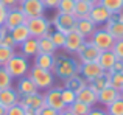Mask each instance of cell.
<instances>
[{"instance_id":"obj_1","label":"cell","mask_w":123,"mask_h":115,"mask_svg":"<svg viewBox=\"0 0 123 115\" xmlns=\"http://www.w3.org/2000/svg\"><path fill=\"white\" fill-rule=\"evenodd\" d=\"M80 70H81V62L72 55H55V62L51 67L55 78L64 81L73 75H80Z\"/></svg>"},{"instance_id":"obj_2","label":"cell","mask_w":123,"mask_h":115,"mask_svg":"<svg viewBox=\"0 0 123 115\" xmlns=\"http://www.w3.org/2000/svg\"><path fill=\"white\" fill-rule=\"evenodd\" d=\"M28 76L31 78V81L34 82V86L37 87V90H47V89L53 87L55 84V75L51 70L42 69L37 65H31L28 70Z\"/></svg>"},{"instance_id":"obj_3","label":"cell","mask_w":123,"mask_h":115,"mask_svg":"<svg viewBox=\"0 0 123 115\" xmlns=\"http://www.w3.org/2000/svg\"><path fill=\"white\" fill-rule=\"evenodd\" d=\"M5 69L9 72V75H11L12 78H22V76L28 75V70H30L28 58L24 56L22 53H16V55L5 64Z\"/></svg>"},{"instance_id":"obj_4","label":"cell","mask_w":123,"mask_h":115,"mask_svg":"<svg viewBox=\"0 0 123 115\" xmlns=\"http://www.w3.org/2000/svg\"><path fill=\"white\" fill-rule=\"evenodd\" d=\"M27 27L30 30L31 37H44L51 31V20L47 19L45 16H39V17H30L27 19Z\"/></svg>"},{"instance_id":"obj_5","label":"cell","mask_w":123,"mask_h":115,"mask_svg":"<svg viewBox=\"0 0 123 115\" xmlns=\"http://www.w3.org/2000/svg\"><path fill=\"white\" fill-rule=\"evenodd\" d=\"M89 40L97 47L100 48L101 52H106V50H112L115 44V39L111 36L109 31H106L103 27H97V30L93 31V34L89 37Z\"/></svg>"},{"instance_id":"obj_6","label":"cell","mask_w":123,"mask_h":115,"mask_svg":"<svg viewBox=\"0 0 123 115\" xmlns=\"http://www.w3.org/2000/svg\"><path fill=\"white\" fill-rule=\"evenodd\" d=\"M51 27L61 33L67 34L76 28V17L73 14H64V12L58 11L51 19Z\"/></svg>"},{"instance_id":"obj_7","label":"cell","mask_w":123,"mask_h":115,"mask_svg":"<svg viewBox=\"0 0 123 115\" xmlns=\"http://www.w3.org/2000/svg\"><path fill=\"white\" fill-rule=\"evenodd\" d=\"M100 53H101V50L97 48L89 39H86L83 45L78 48L76 56H78V61L81 64H87V62H97L100 58Z\"/></svg>"},{"instance_id":"obj_8","label":"cell","mask_w":123,"mask_h":115,"mask_svg":"<svg viewBox=\"0 0 123 115\" xmlns=\"http://www.w3.org/2000/svg\"><path fill=\"white\" fill-rule=\"evenodd\" d=\"M22 23H27V16L24 14L20 5L14 6V8H9L8 11H6L3 27L9 31V30H12V28H16L17 25H22Z\"/></svg>"},{"instance_id":"obj_9","label":"cell","mask_w":123,"mask_h":115,"mask_svg":"<svg viewBox=\"0 0 123 115\" xmlns=\"http://www.w3.org/2000/svg\"><path fill=\"white\" fill-rule=\"evenodd\" d=\"M61 89L62 87H50L45 90L44 93V101L47 106H50L51 109L58 110V112H62L67 109V106L64 104L62 98H61Z\"/></svg>"},{"instance_id":"obj_10","label":"cell","mask_w":123,"mask_h":115,"mask_svg":"<svg viewBox=\"0 0 123 115\" xmlns=\"http://www.w3.org/2000/svg\"><path fill=\"white\" fill-rule=\"evenodd\" d=\"M103 28L106 31H109L111 36L115 40L123 39V12H114V14H111L109 20L103 25Z\"/></svg>"},{"instance_id":"obj_11","label":"cell","mask_w":123,"mask_h":115,"mask_svg":"<svg viewBox=\"0 0 123 115\" xmlns=\"http://www.w3.org/2000/svg\"><path fill=\"white\" fill-rule=\"evenodd\" d=\"M19 5H20L24 14L27 16V19L45 16V9L47 8L44 5V0H22Z\"/></svg>"},{"instance_id":"obj_12","label":"cell","mask_w":123,"mask_h":115,"mask_svg":"<svg viewBox=\"0 0 123 115\" xmlns=\"http://www.w3.org/2000/svg\"><path fill=\"white\" fill-rule=\"evenodd\" d=\"M109 17H111V12H109L103 5H100V3L92 5V9H90V12H89V19L97 25V27L105 25L106 22L109 20Z\"/></svg>"},{"instance_id":"obj_13","label":"cell","mask_w":123,"mask_h":115,"mask_svg":"<svg viewBox=\"0 0 123 115\" xmlns=\"http://www.w3.org/2000/svg\"><path fill=\"white\" fill-rule=\"evenodd\" d=\"M84 40H86V39H84L78 31L72 30L70 33L66 34V44H64V48L62 50H66L67 53H70V55H72V53H76V52H78V48L83 45Z\"/></svg>"},{"instance_id":"obj_14","label":"cell","mask_w":123,"mask_h":115,"mask_svg":"<svg viewBox=\"0 0 123 115\" xmlns=\"http://www.w3.org/2000/svg\"><path fill=\"white\" fill-rule=\"evenodd\" d=\"M105 73V69L100 65L98 62H87V64H81V70H80V75L86 79L87 82L92 81V79L98 78L100 75Z\"/></svg>"},{"instance_id":"obj_15","label":"cell","mask_w":123,"mask_h":115,"mask_svg":"<svg viewBox=\"0 0 123 115\" xmlns=\"http://www.w3.org/2000/svg\"><path fill=\"white\" fill-rule=\"evenodd\" d=\"M19 100H20V97H19L17 90H16L12 86L0 90V104H2L3 107H6V109H9L11 106L17 104Z\"/></svg>"},{"instance_id":"obj_16","label":"cell","mask_w":123,"mask_h":115,"mask_svg":"<svg viewBox=\"0 0 123 115\" xmlns=\"http://www.w3.org/2000/svg\"><path fill=\"white\" fill-rule=\"evenodd\" d=\"M122 95H120V90H117V89L111 87V86H108V87H105L103 90L98 92V103L103 104L105 107H108L111 103H114L115 100H118Z\"/></svg>"},{"instance_id":"obj_17","label":"cell","mask_w":123,"mask_h":115,"mask_svg":"<svg viewBox=\"0 0 123 115\" xmlns=\"http://www.w3.org/2000/svg\"><path fill=\"white\" fill-rule=\"evenodd\" d=\"M16 90H17L19 97H24V95H30L37 92V87L34 86V82L31 81V78L28 75L22 76V78H17V84H16Z\"/></svg>"},{"instance_id":"obj_18","label":"cell","mask_w":123,"mask_h":115,"mask_svg":"<svg viewBox=\"0 0 123 115\" xmlns=\"http://www.w3.org/2000/svg\"><path fill=\"white\" fill-rule=\"evenodd\" d=\"M19 104H22V106H30V107H33V109L37 110L45 104L44 95L39 93V90L34 92V93H30V95H24V97H20V100H19Z\"/></svg>"},{"instance_id":"obj_19","label":"cell","mask_w":123,"mask_h":115,"mask_svg":"<svg viewBox=\"0 0 123 115\" xmlns=\"http://www.w3.org/2000/svg\"><path fill=\"white\" fill-rule=\"evenodd\" d=\"M75 30L81 34L84 39H89L93 34V31L97 30V25L89 17H81V19H76V28Z\"/></svg>"},{"instance_id":"obj_20","label":"cell","mask_w":123,"mask_h":115,"mask_svg":"<svg viewBox=\"0 0 123 115\" xmlns=\"http://www.w3.org/2000/svg\"><path fill=\"white\" fill-rule=\"evenodd\" d=\"M76 101H81V103L92 107V106H95V104L98 103V93L93 92L89 86H86L84 89H81V90L76 93Z\"/></svg>"},{"instance_id":"obj_21","label":"cell","mask_w":123,"mask_h":115,"mask_svg":"<svg viewBox=\"0 0 123 115\" xmlns=\"http://www.w3.org/2000/svg\"><path fill=\"white\" fill-rule=\"evenodd\" d=\"M9 34L12 36V39H14L16 45H20L22 42H25L27 39H30L31 34H30V30H28L27 23H22V25H17L16 28H12V30H9Z\"/></svg>"},{"instance_id":"obj_22","label":"cell","mask_w":123,"mask_h":115,"mask_svg":"<svg viewBox=\"0 0 123 115\" xmlns=\"http://www.w3.org/2000/svg\"><path fill=\"white\" fill-rule=\"evenodd\" d=\"M64 86L62 87H66V89H70V90H73L75 93H78L81 89H84L87 86V81L83 78L81 75H73V76H70V78H67V79H64Z\"/></svg>"},{"instance_id":"obj_23","label":"cell","mask_w":123,"mask_h":115,"mask_svg":"<svg viewBox=\"0 0 123 115\" xmlns=\"http://www.w3.org/2000/svg\"><path fill=\"white\" fill-rule=\"evenodd\" d=\"M19 48H20V53H22V55L27 56V58L36 56L37 53H39L37 39H36V37H30V39H27L25 42H22L20 45H19Z\"/></svg>"},{"instance_id":"obj_24","label":"cell","mask_w":123,"mask_h":115,"mask_svg":"<svg viewBox=\"0 0 123 115\" xmlns=\"http://www.w3.org/2000/svg\"><path fill=\"white\" fill-rule=\"evenodd\" d=\"M37 47H39V53L56 55V52H58L56 45L53 44V40H51V37H50V33H48L47 36L39 37V39H37Z\"/></svg>"},{"instance_id":"obj_25","label":"cell","mask_w":123,"mask_h":115,"mask_svg":"<svg viewBox=\"0 0 123 115\" xmlns=\"http://www.w3.org/2000/svg\"><path fill=\"white\" fill-rule=\"evenodd\" d=\"M109 76H111V73H109V72H105L103 75H100L98 78L89 81V82H87V86H89L93 92H97V93H98L100 90H103L105 87H108V86H109Z\"/></svg>"},{"instance_id":"obj_26","label":"cell","mask_w":123,"mask_h":115,"mask_svg":"<svg viewBox=\"0 0 123 115\" xmlns=\"http://www.w3.org/2000/svg\"><path fill=\"white\" fill-rule=\"evenodd\" d=\"M115 61H117V56L114 55V52H112V50H106V52L100 53V58H98L97 62L105 69V72H108V70L115 64Z\"/></svg>"},{"instance_id":"obj_27","label":"cell","mask_w":123,"mask_h":115,"mask_svg":"<svg viewBox=\"0 0 123 115\" xmlns=\"http://www.w3.org/2000/svg\"><path fill=\"white\" fill-rule=\"evenodd\" d=\"M90 9H92V3L86 2V0H76V3H75V9H73V16H75L76 19L89 17Z\"/></svg>"},{"instance_id":"obj_28","label":"cell","mask_w":123,"mask_h":115,"mask_svg":"<svg viewBox=\"0 0 123 115\" xmlns=\"http://www.w3.org/2000/svg\"><path fill=\"white\" fill-rule=\"evenodd\" d=\"M53 62H55V55H47V53H37V55L34 56V65L42 67V69L51 70V67H53Z\"/></svg>"},{"instance_id":"obj_29","label":"cell","mask_w":123,"mask_h":115,"mask_svg":"<svg viewBox=\"0 0 123 115\" xmlns=\"http://www.w3.org/2000/svg\"><path fill=\"white\" fill-rule=\"evenodd\" d=\"M98 3L105 6L111 14L123 12V0H98Z\"/></svg>"},{"instance_id":"obj_30","label":"cell","mask_w":123,"mask_h":115,"mask_svg":"<svg viewBox=\"0 0 123 115\" xmlns=\"http://www.w3.org/2000/svg\"><path fill=\"white\" fill-rule=\"evenodd\" d=\"M67 110L72 112L73 115H87L89 110H90V106L81 103V101H75V103H72L70 106H67Z\"/></svg>"},{"instance_id":"obj_31","label":"cell","mask_w":123,"mask_h":115,"mask_svg":"<svg viewBox=\"0 0 123 115\" xmlns=\"http://www.w3.org/2000/svg\"><path fill=\"white\" fill-rule=\"evenodd\" d=\"M14 55H16V48H11V47L0 44V65H5Z\"/></svg>"},{"instance_id":"obj_32","label":"cell","mask_w":123,"mask_h":115,"mask_svg":"<svg viewBox=\"0 0 123 115\" xmlns=\"http://www.w3.org/2000/svg\"><path fill=\"white\" fill-rule=\"evenodd\" d=\"M12 86V76L5 69V65H0V90Z\"/></svg>"},{"instance_id":"obj_33","label":"cell","mask_w":123,"mask_h":115,"mask_svg":"<svg viewBox=\"0 0 123 115\" xmlns=\"http://www.w3.org/2000/svg\"><path fill=\"white\" fill-rule=\"evenodd\" d=\"M50 37H51V40H53V44L56 45L58 50L64 48V44H66V34L64 33H61V31H58V30H51Z\"/></svg>"},{"instance_id":"obj_34","label":"cell","mask_w":123,"mask_h":115,"mask_svg":"<svg viewBox=\"0 0 123 115\" xmlns=\"http://www.w3.org/2000/svg\"><path fill=\"white\" fill-rule=\"evenodd\" d=\"M75 3L76 0H59V5H58L56 9L59 12H64V14H73Z\"/></svg>"},{"instance_id":"obj_35","label":"cell","mask_w":123,"mask_h":115,"mask_svg":"<svg viewBox=\"0 0 123 115\" xmlns=\"http://www.w3.org/2000/svg\"><path fill=\"white\" fill-rule=\"evenodd\" d=\"M106 110H108L109 115H123V98L120 97L114 103H111L106 107Z\"/></svg>"},{"instance_id":"obj_36","label":"cell","mask_w":123,"mask_h":115,"mask_svg":"<svg viewBox=\"0 0 123 115\" xmlns=\"http://www.w3.org/2000/svg\"><path fill=\"white\" fill-rule=\"evenodd\" d=\"M61 98H62V101H64L66 106H70L72 103L76 101V93L73 90H70V89L62 87V89H61Z\"/></svg>"},{"instance_id":"obj_37","label":"cell","mask_w":123,"mask_h":115,"mask_svg":"<svg viewBox=\"0 0 123 115\" xmlns=\"http://www.w3.org/2000/svg\"><path fill=\"white\" fill-rule=\"evenodd\" d=\"M109 86L117 89V90H120L123 87V72L111 73V76H109Z\"/></svg>"},{"instance_id":"obj_38","label":"cell","mask_w":123,"mask_h":115,"mask_svg":"<svg viewBox=\"0 0 123 115\" xmlns=\"http://www.w3.org/2000/svg\"><path fill=\"white\" fill-rule=\"evenodd\" d=\"M112 52H114V55L117 56L118 61H123V39L115 40L114 47H112Z\"/></svg>"},{"instance_id":"obj_39","label":"cell","mask_w":123,"mask_h":115,"mask_svg":"<svg viewBox=\"0 0 123 115\" xmlns=\"http://www.w3.org/2000/svg\"><path fill=\"white\" fill-rule=\"evenodd\" d=\"M59 114H61V112H58V110L51 109V107L47 106V104H44L41 109L36 110V115H59Z\"/></svg>"},{"instance_id":"obj_40","label":"cell","mask_w":123,"mask_h":115,"mask_svg":"<svg viewBox=\"0 0 123 115\" xmlns=\"http://www.w3.org/2000/svg\"><path fill=\"white\" fill-rule=\"evenodd\" d=\"M6 115H25V112H24V107L17 103L14 106H11L9 109H6Z\"/></svg>"},{"instance_id":"obj_41","label":"cell","mask_w":123,"mask_h":115,"mask_svg":"<svg viewBox=\"0 0 123 115\" xmlns=\"http://www.w3.org/2000/svg\"><path fill=\"white\" fill-rule=\"evenodd\" d=\"M2 44H3V45H6V47H11V48H16V47H17V45H16V42H14V39H12V36L9 34V31L3 36Z\"/></svg>"},{"instance_id":"obj_42","label":"cell","mask_w":123,"mask_h":115,"mask_svg":"<svg viewBox=\"0 0 123 115\" xmlns=\"http://www.w3.org/2000/svg\"><path fill=\"white\" fill-rule=\"evenodd\" d=\"M87 115H109V114H108V110H106V109H101V107H95V106H92Z\"/></svg>"},{"instance_id":"obj_43","label":"cell","mask_w":123,"mask_h":115,"mask_svg":"<svg viewBox=\"0 0 123 115\" xmlns=\"http://www.w3.org/2000/svg\"><path fill=\"white\" fill-rule=\"evenodd\" d=\"M109 73H117V72H123V61H115V64L108 70Z\"/></svg>"},{"instance_id":"obj_44","label":"cell","mask_w":123,"mask_h":115,"mask_svg":"<svg viewBox=\"0 0 123 115\" xmlns=\"http://www.w3.org/2000/svg\"><path fill=\"white\" fill-rule=\"evenodd\" d=\"M0 3H2V5L5 6L6 9H9V8H14V6H17L19 3H20V0H0Z\"/></svg>"},{"instance_id":"obj_45","label":"cell","mask_w":123,"mask_h":115,"mask_svg":"<svg viewBox=\"0 0 123 115\" xmlns=\"http://www.w3.org/2000/svg\"><path fill=\"white\" fill-rule=\"evenodd\" d=\"M44 5L47 9H56L59 5V0H44Z\"/></svg>"},{"instance_id":"obj_46","label":"cell","mask_w":123,"mask_h":115,"mask_svg":"<svg viewBox=\"0 0 123 115\" xmlns=\"http://www.w3.org/2000/svg\"><path fill=\"white\" fill-rule=\"evenodd\" d=\"M6 11L8 9L5 8V6L0 3V25H3V22H5V16H6Z\"/></svg>"},{"instance_id":"obj_47","label":"cell","mask_w":123,"mask_h":115,"mask_svg":"<svg viewBox=\"0 0 123 115\" xmlns=\"http://www.w3.org/2000/svg\"><path fill=\"white\" fill-rule=\"evenodd\" d=\"M22 106V104H20ZM24 107V112L25 115H36V109H33V107H30V106H22Z\"/></svg>"},{"instance_id":"obj_48","label":"cell","mask_w":123,"mask_h":115,"mask_svg":"<svg viewBox=\"0 0 123 115\" xmlns=\"http://www.w3.org/2000/svg\"><path fill=\"white\" fill-rule=\"evenodd\" d=\"M6 33H8V30H6L3 25H0V44H2V39H3V36H5Z\"/></svg>"},{"instance_id":"obj_49","label":"cell","mask_w":123,"mask_h":115,"mask_svg":"<svg viewBox=\"0 0 123 115\" xmlns=\"http://www.w3.org/2000/svg\"><path fill=\"white\" fill-rule=\"evenodd\" d=\"M0 115H6V107H3L2 104H0Z\"/></svg>"},{"instance_id":"obj_50","label":"cell","mask_w":123,"mask_h":115,"mask_svg":"<svg viewBox=\"0 0 123 115\" xmlns=\"http://www.w3.org/2000/svg\"><path fill=\"white\" fill-rule=\"evenodd\" d=\"M59 115H73V114H72V112H69V110L66 109V110H62V112H61Z\"/></svg>"},{"instance_id":"obj_51","label":"cell","mask_w":123,"mask_h":115,"mask_svg":"<svg viewBox=\"0 0 123 115\" xmlns=\"http://www.w3.org/2000/svg\"><path fill=\"white\" fill-rule=\"evenodd\" d=\"M86 2H89V3H92V5H95V3H98V0H86Z\"/></svg>"},{"instance_id":"obj_52","label":"cell","mask_w":123,"mask_h":115,"mask_svg":"<svg viewBox=\"0 0 123 115\" xmlns=\"http://www.w3.org/2000/svg\"><path fill=\"white\" fill-rule=\"evenodd\" d=\"M120 95H122V98H123V87L120 89Z\"/></svg>"},{"instance_id":"obj_53","label":"cell","mask_w":123,"mask_h":115,"mask_svg":"<svg viewBox=\"0 0 123 115\" xmlns=\"http://www.w3.org/2000/svg\"><path fill=\"white\" fill-rule=\"evenodd\" d=\"M20 2H22V0H20Z\"/></svg>"}]
</instances>
